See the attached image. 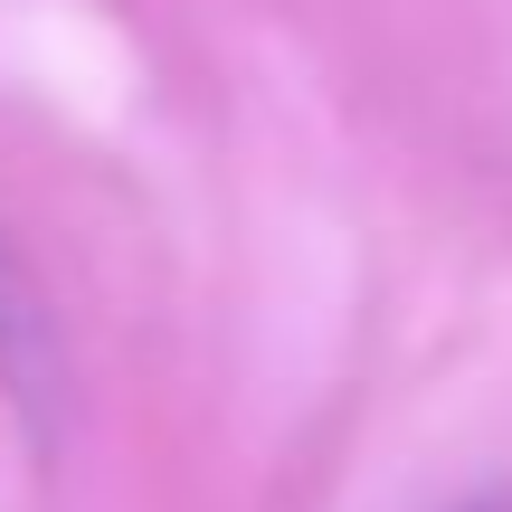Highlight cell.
<instances>
[{"mask_svg":"<svg viewBox=\"0 0 512 512\" xmlns=\"http://www.w3.org/2000/svg\"><path fill=\"white\" fill-rule=\"evenodd\" d=\"M0 389L29 408V427H48V399H57V342H48V313H38L29 275L10 266V247H0Z\"/></svg>","mask_w":512,"mask_h":512,"instance_id":"cell-1","label":"cell"}]
</instances>
